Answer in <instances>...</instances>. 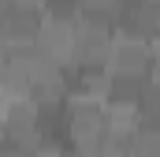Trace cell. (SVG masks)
Instances as JSON below:
<instances>
[{
    "label": "cell",
    "instance_id": "obj_1",
    "mask_svg": "<svg viewBox=\"0 0 160 157\" xmlns=\"http://www.w3.org/2000/svg\"><path fill=\"white\" fill-rule=\"evenodd\" d=\"M104 135H108V109H104V101H86V97L67 101V138H71L75 154L89 157V150Z\"/></svg>",
    "mask_w": 160,
    "mask_h": 157
},
{
    "label": "cell",
    "instance_id": "obj_2",
    "mask_svg": "<svg viewBox=\"0 0 160 157\" xmlns=\"http://www.w3.org/2000/svg\"><path fill=\"white\" fill-rule=\"evenodd\" d=\"M112 45H116L112 15H78V64L108 68Z\"/></svg>",
    "mask_w": 160,
    "mask_h": 157
},
{
    "label": "cell",
    "instance_id": "obj_3",
    "mask_svg": "<svg viewBox=\"0 0 160 157\" xmlns=\"http://www.w3.org/2000/svg\"><path fill=\"white\" fill-rule=\"evenodd\" d=\"M45 15V11H41ZM38 45L48 60H56L60 68H75L78 64V23L75 19H41Z\"/></svg>",
    "mask_w": 160,
    "mask_h": 157
},
{
    "label": "cell",
    "instance_id": "obj_4",
    "mask_svg": "<svg viewBox=\"0 0 160 157\" xmlns=\"http://www.w3.org/2000/svg\"><path fill=\"white\" fill-rule=\"evenodd\" d=\"M38 123H41V109L22 97V101H8L4 112H0V135L8 142H19V146H34L38 150Z\"/></svg>",
    "mask_w": 160,
    "mask_h": 157
},
{
    "label": "cell",
    "instance_id": "obj_5",
    "mask_svg": "<svg viewBox=\"0 0 160 157\" xmlns=\"http://www.w3.org/2000/svg\"><path fill=\"white\" fill-rule=\"evenodd\" d=\"M116 38L130 41H153L157 34V0H123L112 15Z\"/></svg>",
    "mask_w": 160,
    "mask_h": 157
},
{
    "label": "cell",
    "instance_id": "obj_6",
    "mask_svg": "<svg viewBox=\"0 0 160 157\" xmlns=\"http://www.w3.org/2000/svg\"><path fill=\"white\" fill-rule=\"evenodd\" d=\"M41 8H22V4H11L4 15H0V34L8 41V49L11 45H30V41H38V30H41Z\"/></svg>",
    "mask_w": 160,
    "mask_h": 157
},
{
    "label": "cell",
    "instance_id": "obj_7",
    "mask_svg": "<svg viewBox=\"0 0 160 157\" xmlns=\"http://www.w3.org/2000/svg\"><path fill=\"white\" fill-rule=\"evenodd\" d=\"M112 75H149V41H130L116 38L112 56H108Z\"/></svg>",
    "mask_w": 160,
    "mask_h": 157
},
{
    "label": "cell",
    "instance_id": "obj_8",
    "mask_svg": "<svg viewBox=\"0 0 160 157\" xmlns=\"http://www.w3.org/2000/svg\"><path fill=\"white\" fill-rule=\"evenodd\" d=\"M104 109H108V135L130 142L138 123H142V109L138 105H123V101H104Z\"/></svg>",
    "mask_w": 160,
    "mask_h": 157
},
{
    "label": "cell",
    "instance_id": "obj_9",
    "mask_svg": "<svg viewBox=\"0 0 160 157\" xmlns=\"http://www.w3.org/2000/svg\"><path fill=\"white\" fill-rule=\"evenodd\" d=\"M0 97H4V105L30 97V78H26V71L19 64H11V56L0 64Z\"/></svg>",
    "mask_w": 160,
    "mask_h": 157
},
{
    "label": "cell",
    "instance_id": "obj_10",
    "mask_svg": "<svg viewBox=\"0 0 160 157\" xmlns=\"http://www.w3.org/2000/svg\"><path fill=\"white\" fill-rule=\"evenodd\" d=\"M145 82H149V75H112V86H108V97L104 101L138 105L142 94H145Z\"/></svg>",
    "mask_w": 160,
    "mask_h": 157
},
{
    "label": "cell",
    "instance_id": "obj_11",
    "mask_svg": "<svg viewBox=\"0 0 160 157\" xmlns=\"http://www.w3.org/2000/svg\"><path fill=\"white\" fill-rule=\"evenodd\" d=\"M48 19H75L78 23V15H82V4L78 0H45V8H41Z\"/></svg>",
    "mask_w": 160,
    "mask_h": 157
},
{
    "label": "cell",
    "instance_id": "obj_12",
    "mask_svg": "<svg viewBox=\"0 0 160 157\" xmlns=\"http://www.w3.org/2000/svg\"><path fill=\"white\" fill-rule=\"evenodd\" d=\"M138 109H142L145 120H160V82H153V78L145 82V94H142Z\"/></svg>",
    "mask_w": 160,
    "mask_h": 157
},
{
    "label": "cell",
    "instance_id": "obj_13",
    "mask_svg": "<svg viewBox=\"0 0 160 157\" xmlns=\"http://www.w3.org/2000/svg\"><path fill=\"white\" fill-rule=\"evenodd\" d=\"M82 4V15H116L123 0H78Z\"/></svg>",
    "mask_w": 160,
    "mask_h": 157
},
{
    "label": "cell",
    "instance_id": "obj_14",
    "mask_svg": "<svg viewBox=\"0 0 160 157\" xmlns=\"http://www.w3.org/2000/svg\"><path fill=\"white\" fill-rule=\"evenodd\" d=\"M0 157H38V150H34V146H19V142L0 138Z\"/></svg>",
    "mask_w": 160,
    "mask_h": 157
},
{
    "label": "cell",
    "instance_id": "obj_15",
    "mask_svg": "<svg viewBox=\"0 0 160 157\" xmlns=\"http://www.w3.org/2000/svg\"><path fill=\"white\" fill-rule=\"evenodd\" d=\"M149 78L160 82V41H149Z\"/></svg>",
    "mask_w": 160,
    "mask_h": 157
},
{
    "label": "cell",
    "instance_id": "obj_16",
    "mask_svg": "<svg viewBox=\"0 0 160 157\" xmlns=\"http://www.w3.org/2000/svg\"><path fill=\"white\" fill-rule=\"evenodd\" d=\"M11 4H22V8H45V0H11Z\"/></svg>",
    "mask_w": 160,
    "mask_h": 157
},
{
    "label": "cell",
    "instance_id": "obj_17",
    "mask_svg": "<svg viewBox=\"0 0 160 157\" xmlns=\"http://www.w3.org/2000/svg\"><path fill=\"white\" fill-rule=\"evenodd\" d=\"M153 41H160V0H157V34H153Z\"/></svg>",
    "mask_w": 160,
    "mask_h": 157
},
{
    "label": "cell",
    "instance_id": "obj_18",
    "mask_svg": "<svg viewBox=\"0 0 160 157\" xmlns=\"http://www.w3.org/2000/svg\"><path fill=\"white\" fill-rule=\"evenodd\" d=\"M8 8H11V0H0V15H4V11H8Z\"/></svg>",
    "mask_w": 160,
    "mask_h": 157
},
{
    "label": "cell",
    "instance_id": "obj_19",
    "mask_svg": "<svg viewBox=\"0 0 160 157\" xmlns=\"http://www.w3.org/2000/svg\"><path fill=\"white\" fill-rule=\"evenodd\" d=\"M0 112H4V97H0Z\"/></svg>",
    "mask_w": 160,
    "mask_h": 157
}]
</instances>
